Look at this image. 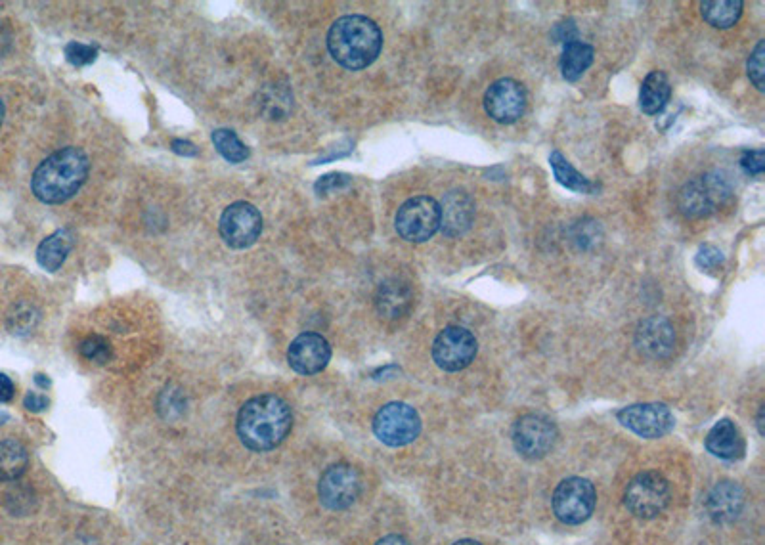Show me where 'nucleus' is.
Instances as JSON below:
<instances>
[{
	"label": "nucleus",
	"instance_id": "nucleus-44",
	"mask_svg": "<svg viewBox=\"0 0 765 545\" xmlns=\"http://www.w3.org/2000/svg\"><path fill=\"white\" fill-rule=\"evenodd\" d=\"M454 545H481L479 542H475V540H459V542H456Z\"/></svg>",
	"mask_w": 765,
	"mask_h": 545
},
{
	"label": "nucleus",
	"instance_id": "nucleus-16",
	"mask_svg": "<svg viewBox=\"0 0 765 545\" xmlns=\"http://www.w3.org/2000/svg\"><path fill=\"white\" fill-rule=\"evenodd\" d=\"M635 347L649 358H668L676 349L674 326L662 316L645 318L635 331Z\"/></svg>",
	"mask_w": 765,
	"mask_h": 545
},
{
	"label": "nucleus",
	"instance_id": "nucleus-18",
	"mask_svg": "<svg viewBox=\"0 0 765 545\" xmlns=\"http://www.w3.org/2000/svg\"><path fill=\"white\" fill-rule=\"evenodd\" d=\"M414 303V291L410 284L393 278L379 285L375 295V308L381 318L398 320L402 318Z\"/></svg>",
	"mask_w": 765,
	"mask_h": 545
},
{
	"label": "nucleus",
	"instance_id": "nucleus-37",
	"mask_svg": "<svg viewBox=\"0 0 765 545\" xmlns=\"http://www.w3.org/2000/svg\"><path fill=\"white\" fill-rule=\"evenodd\" d=\"M555 39L559 41V43H574L576 41V27H574V23L567 22V23H559L557 27H555Z\"/></svg>",
	"mask_w": 765,
	"mask_h": 545
},
{
	"label": "nucleus",
	"instance_id": "nucleus-39",
	"mask_svg": "<svg viewBox=\"0 0 765 545\" xmlns=\"http://www.w3.org/2000/svg\"><path fill=\"white\" fill-rule=\"evenodd\" d=\"M14 383L8 375L0 373V402H10L14 398Z\"/></svg>",
	"mask_w": 765,
	"mask_h": 545
},
{
	"label": "nucleus",
	"instance_id": "nucleus-14",
	"mask_svg": "<svg viewBox=\"0 0 765 545\" xmlns=\"http://www.w3.org/2000/svg\"><path fill=\"white\" fill-rule=\"evenodd\" d=\"M616 417L626 429H630L632 433L643 438H660V436L668 435L676 425L674 415L664 404H634V406L622 408Z\"/></svg>",
	"mask_w": 765,
	"mask_h": 545
},
{
	"label": "nucleus",
	"instance_id": "nucleus-13",
	"mask_svg": "<svg viewBox=\"0 0 765 545\" xmlns=\"http://www.w3.org/2000/svg\"><path fill=\"white\" fill-rule=\"evenodd\" d=\"M484 109L500 125L519 121L526 109L525 88L513 79H500L492 83L484 94Z\"/></svg>",
	"mask_w": 765,
	"mask_h": 545
},
{
	"label": "nucleus",
	"instance_id": "nucleus-3",
	"mask_svg": "<svg viewBox=\"0 0 765 545\" xmlns=\"http://www.w3.org/2000/svg\"><path fill=\"white\" fill-rule=\"evenodd\" d=\"M381 46V29L366 16H343L329 29V54L339 66L350 71L372 66L381 52Z\"/></svg>",
	"mask_w": 765,
	"mask_h": 545
},
{
	"label": "nucleus",
	"instance_id": "nucleus-12",
	"mask_svg": "<svg viewBox=\"0 0 765 545\" xmlns=\"http://www.w3.org/2000/svg\"><path fill=\"white\" fill-rule=\"evenodd\" d=\"M362 480L354 467L339 463L329 467L318 484L320 502L333 511H343L358 500Z\"/></svg>",
	"mask_w": 765,
	"mask_h": 545
},
{
	"label": "nucleus",
	"instance_id": "nucleus-46",
	"mask_svg": "<svg viewBox=\"0 0 765 545\" xmlns=\"http://www.w3.org/2000/svg\"><path fill=\"white\" fill-rule=\"evenodd\" d=\"M2 121H4V104L0 102V125H2Z\"/></svg>",
	"mask_w": 765,
	"mask_h": 545
},
{
	"label": "nucleus",
	"instance_id": "nucleus-4",
	"mask_svg": "<svg viewBox=\"0 0 765 545\" xmlns=\"http://www.w3.org/2000/svg\"><path fill=\"white\" fill-rule=\"evenodd\" d=\"M733 190L725 176L708 173L689 180L678 194L679 211L689 218L710 217L731 199Z\"/></svg>",
	"mask_w": 765,
	"mask_h": 545
},
{
	"label": "nucleus",
	"instance_id": "nucleus-24",
	"mask_svg": "<svg viewBox=\"0 0 765 545\" xmlns=\"http://www.w3.org/2000/svg\"><path fill=\"white\" fill-rule=\"evenodd\" d=\"M29 463L27 450L20 440L8 438L0 442V480L20 479Z\"/></svg>",
	"mask_w": 765,
	"mask_h": 545
},
{
	"label": "nucleus",
	"instance_id": "nucleus-10",
	"mask_svg": "<svg viewBox=\"0 0 765 545\" xmlns=\"http://www.w3.org/2000/svg\"><path fill=\"white\" fill-rule=\"evenodd\" d=\"M477 339L465 327L450 326L438 333L433 343V360L440 370H465L477 356Z\"/></svg>",
	"mask_w": 765,
	"mask_h": 545
},
{
	"label": "nucleus",
	"instance_id": "nucleus-25",
	"mask_svg": "<svg viewBox=\"0 0 765 545\" xmlns=\"http://www.w3.org/2000/svg\"><path fill=\"white\" fill-rule=\"evenodd\" d=\"M702 18L718 29H729L741 20L743 2L741 0H706L700 4Z\"/></svg>",
	"mask_w": 765,
	"mask_h": 545
},
{
	"label": "nucleus",
	"instance_id": "nucleus-34",
	"mask_svg": "<svg viewBox=\"0 0 765 545\" xmlns=\"http://www.w3.org/2000/svg\"><path fill=\"white\" fill-rule=\"evenodd\" d=\"M764 150H750V152H744L741 157V167L744 169V173L752 176L764 175L765 159Z\"/></svg>",
	"mask_w": 765,
	"mask_h": 545
},
{
	"label": "nucleus",
	"instance_id": "nucleus-42",
	"mask_svg": "<svg viewBox=\"0 0 765 545\" xmlns=\"http://www.w3.org/2000/svg\"><path fill=\"white\" fill-rule=\"evenodd\" d=\"M764 412L765 408L762 406V408H760V414H758V419H756V421H758V431H760V435H765Z\"/></svg>",
	"mask_w": 765,
	"mask_h": 545
},
{
	"label": "nucleus",
	"instance_id": "nucleus-17",
	"mask_svg": "<svg viewBox=\"0 0 765 545\" xmlns=\"http://www.w3.org/2000/svg\"><path fill=\"white\" fill-rule=\"evenodd\" d=\"M475 217V203L461 190H454L442 199L440 205V228L446 236L456 238L471 228Z\"/></svg>",
	"mask_w": 765,
	"mask_h": 545
},
{
	"label": "nucleus",
	"instance_id": "nucleus-32",
	"mask_svg": "<svg viewBox=\"0 0 765 545\" xmlns=\"http://www.w3.org/2000/svg\"><path fill=\"white\" fill-rule=\"evenodd\" d=\"M725 257H723L722 251L714 245H704L700 247L699 253H697V264L702 270H718L722 268Z\"/></svg>",
	"mask_w": 765,
	"mask_h": 545
},
{
	"label": "nucleus",
	"instance_id": "nucleus-5",
	"mask_svg": "<svg viewBox=\"0 0 765 545\" xmlns=\"http://www.w3.org/2000/svg\"><path fill=\"white\" fill-rule=\"evenodd\" d=\"M396 232L402 240L423 243L440 230V203L429 196L408 199L394 218Z\"/></svg>",
	"mask_w": 765,
	"mask_h": 545
},
{
	"label": "nucleus",
	"instance_id": "nucleus-36",
	"mask_svg": "<svg viewBox=\"0 0 765 545\" xmlns=\"http://www.w3.org/2000/svg\"><path fill=\"white\" fill-rule=\"evenodd\" d=\"M33 322H35V312L31 308H27V306H22L20 312L12 316V327L16 329L14 333H20L23 329L33 326Z\"/></svg>",
	"mask_w": 765,
	"mask_h": 545
},
{
	"label": "nucleus",
	"instance_id": "nucleus-41",
	"mask_svg": "<svg viewBox=\"0 0 765 545\" xmlns=\"http://www.w3.org/2000/svg\"><path fill=\"white\" fill-rule=\"evenodd\" d=\"M375 545H410L408 544V540H404L402 536H387V538H383L381 542H377Z\"/></svg>",
	"mask_w": 765,
	"mask_h": 545
},
{
	"label": "nucleus",
	"instance_id": "nucleus-43",
	"mask_svg": "<svg viewBox=\"0 0 765 545\" xmlns=\"http://www.w3.org/2000/svg\"><path fill=\"white\" fill-rule=\"evenodd\" d=\"M35 381H37V385H43L44 389H48V387H50V381H48V379H44V375H37V377H35Z\"/></svg>",
	"mask_w": 765,
	"mask_h": 545
},
{
	"label": "nucleus",
	"instance_id": "nucleus-27",
	"mask_svg": "<svg viewBox=\"0 0 765 545\" xmlns=\"http://www.w3.org/2000/svg\"><path fill=\"white\" fill-rule=\"evenodd\" d=\"M213 144L217 152L230 163H243L249 157V148L241 142L234 131L219 129L213 132Z\"/></svg>",
	"mask_w": 765,
	"mask_h": 545
},
{
	"label": "nucleus",
	"instance_id": "nucleus-11",
	"mask_svg": "<svg viewBox=\"0 0 765 545\" xmlns=\"http://www.w3.org/2000/svg\"><path fill=\"white\" fill-rule=\"evenodd\" d=\"M557 442V429L544 415L528 414L513 427V444L526 459H542Z\"/></svg>",
	"mask_w": 765,
	"mask_h": 545
},
{
	"label": "nucleus",
	"instance_id": "nucleus-7",
	"mask_svg": "<svg viewBox=\"0 0 765 545\" xmlns=\"http://www.w3.org/2000/svg\"><path fill=\"white\" fill-rule=\"evenodd\" d=\"M373 433L383 444L400 448L414 442L419 436L421 419L412 406L404 402H391L375 415Z\"/></svg>",
	"mask_w": 765,
	"mask_h": 545
},
{
	"label": "nucleus",
	"instance_id": "nucleus-26",
	"mask_svg": "<svg viewBox=\"0 0 765 545\" xmlns=\"http://www.w3.org/2000/svg\"><path fill=\"white\" fill-rule=\"evenodd\" d=\"M593 54L595 52L590 44L580 43V41L565 44V50L561 56L563 77L570 83L578 81L586 73V69L593 64Z\"/></svg>",
	"mask_w": 765,
	"mask_h": 545
},
{
	"label": "nucleus",
	"instance_id": "nucleus-31",
	"mask_svg": "<svg viewBox=\"0 0 765 545\" xmlns=\"http://www.w3.org/2000/svg\"><path fill=\"white\" fill-rule=\"evenodd\" d=\"M285 94H287V90H285V92L282 90L280 94H278L276 88L270 90V96H268V100L264 102V111H266V115H270L268 119H282V117L287 115L285 106H291V98H289V96L285 98Z\"/></svg>",
	"mask_w": 765,
	"mask_h": 545
},
{
	"label": "nucleus",
	"instance_id": "nucleus-21",
	"mask_svg": "<svg viewBox=\"0 0 765 545\" xmlns=\"http://www.w3.org/2000/svg\"><path fill=\"white\" fill-rule=\"evenodd\" d=\"M672 87L668 77L662 71H651L643 85H641V94H639V106L647 115H656L666 104L670 102Z\"/></svg>",
	"mask_w": 765,
	"mask_h": 545
},
{
	"label": "nucleus",
	"instance_id": "nucleus-1",
	"mask_svg": "<svg viewBox=\"0 0 765 545\" xmlns=\"http://www.w3.org/2000/svg\"><path fill=\"white\" fill-rule=\"evenodd\" d=\"M293 415L280 396L261 394L247 400L238 414V436L253 452H268L280 446L291 431Z\"/></svg>",
	"mask_w": 765,
	"mask_h": 545
},
{
	"label": "nucleus",
	"instance_id": "nucleus-23",
	"mask_svg": "<svg viewBox=\"0 0 765 545\" xmlns=\"http://www.w3.org/2000/svg\"><path fill=\"white\" fill-rule=\"evenodd\" d=\"M549 165L553 169V175L557 178V182L561 186H565L567 190H572L576 194H595L599 190V186L595 182H591L590 178H586L584 175H580L569 161L563 157V153L553 152L549 155Z\"/></svg>",
	"mask_w": 765,
	"mask_h": 545
},
{
	"label": "nucleus",
	"instance_id": "nucleus-15",
	"mask_svg": "<svg viewBox=\"0 0 765 545\" xmlns=\"http://www.w3.org/2000/svg\"><path fill=\"white\" fill-rule=\"evenodd\" d=\"M331 360V347L318 333H301L287 350V362L301 375H314L324 370Z\"/></svg>",
	"mask_w": 765,
	"mask_h": 545
},
{
	"label": "nucleus",
	"instance_id": "nucleus-20",
	"mask_svg": "<svg viewBox=\"0 0 765 545\" xmlns=\"http://www.w3.org/2000/svg\"><path fill=\"white\" fill-rule=\"evenodd\" d=\"M706 448L720 459H737L743 456V436L731 419L718 421L706 436Z\"/></svg>",
	"mask_w": 765,
	"mask_h": 545
},
{
	"label": "nucleus",
	"instance_id": "nucleus-9",
	"mask_svg": "<svg viewBox=\"0 0 765 545\" xmlns=\"http://www.w3.org/2000/svg\"><path fill=\"white\" fill-rule=\"evenodd\" d=\"M263 217L259 209L247 201H238L224 209L220 217V236L232 249H247L259 240Z\"/></svg>",
	"mask_w": 765,
	"mask_h": 545
},
{
	"label": "nucleus",
	"instance_id": "nucleus-6",
	"mask_svg": "<svg viewBox=\"0 0 765 545\" xmlns=\"http://www.w3.org/2000/svg\"><path fill=\"white\" fill-rule=\"evenodd\" d=\"M670 484L660 473L645 471L632 479L624 494L628 511L639 519H653L670 503Z\"/></svg>",
	"mask_w": 765,
	"mask_h": 545
},
{
	"label": "nucleus",
	"instance_id": "nucleus-8",
	"mask_svg": "<svg viewBox=\"0 0 765 545\" xmlns=\"http://www.w3.org/2000/svg\"><path fill=\"white\" fill-rule=\"evenodd\" d=\"M595 488L590 480L572 477L563 480L553 494V511L565 524H582L588 521L595 509Z\"/></svg>",
	"mask_w": 765,
	"mask_h": 545
},
{
	"label": "nucleus",
	"instance_id": "nucleus-29",
	"mask_svg": "<svg viewBox=\"0 0 765 545\" xmlns=\"http://www.w3.org/2000/svg\"><path fill=\"white\" fill-rule=\"evenodd\" d=\"M764 56L765 43L764 41H760V43L756 44L754 52L750 54V58H748V77H750V81L754 83V87L758 88L760 92H764L765 88Z\"/></svg>",
	"mask_w": 765,
	"mask_h": 545
},
{
	"label": "nucleus",
	"instance_id": "nucleus-19",
	"mask_svg": "<svg viewBox=\"0 0 765 545\" xmlns=\"http://www.w3.org/2000/svg\"><path fill=\"white\" fill-rule=\"evenodd\" d=\"M743 505V490L735 482H720L708 494L706 511L716 523H731L741 515Z\"/></svg>",
	"mask_w": 765,
	"mask_h": 545
},
{
	"label": "nucleus",
	"instance_id": "nucleus-35",
	"mask_svg": "<svg viewBox=\"0 0 765 545\" xmlns=\"http://www.w3.org/2000/svg\"><path fill=\"white\" fill-rule=\"evenodd\" d=\"M593 224H595V222H591L590 220V222H580V224L576 226V236H574V240L578 241L584 249L590 247L591 243L597 240V226L590 232V228Z\"/></svg>",
	"mask_w": 765,
	"mask_h": 545
},
{
	"label": "nucleus",
	"instance_id": "nucleus-38",
	"mask_svg": "<svg viewBox=\"0 0 765 545\" xmlns=\"http://www.w3.org/2000/svg\"><path fill=\"white\" fill-rule=\"evenodd\" d=\"M50 400L44 394L29 393L25 396V408L29 412H43L48 408Z\"/></svg>",
	"mask_w": 765,
	"mask_h": 545
},
{
	"label": "nucleus",
	"instance_id": "nucleus-30",
	"mask_svg": "<svg viewBox=\"0 0 765 545\" xmlns=\"http://www.w3.org/2000/svg\"><path fill=\"white\" fill-rule=\"evenodd\" d=\"M66 56L67 62L75 67L90 66L98 56V48L90 44L69 43L66 46Z\"/></svg>",
	"mask_w": 765,
	"mask_h": 545
},
{
	"label": "nucleus",
	"instance_id": "nucleus-2",
	"mask_svg": "<svg viewBox=\"0 0 765 545\" xmlns=\"http://www.w3.org/2000/svg\"><path fill=\"white\" fill-rule=\"evenodd\" d=\"M90 161L81 148H64L52 153L37 167L31 190L37 199L58 205L75 196L87 180Z\"/></svg>",
	"mask_w": 765,
	"mask_h": 545
},
{
	"label": "nucleus",
	"instance_id": "nucleus-28",
	"mask_svg": "<svg viewBox=\"0 0 765 545\" xmlns=\"http://www.w3.org/2000/svg\"><path fill=\"white\" fill-rule=\"evenodd\" d=\"M81 354L88 358L90 362L102 366V364H108L111 360V345L108 343V339L92 335V337H88V339L81 343Z\"/></svg>",
	"mask_w": 765,
	"mask_h": 545
},
{
	"label": "nucleus",
	"instance_id": "nucleus-33",
	"mask_svg": "<svg viewBox=\"0 0 765 545\" xmlns=\"http://www.w3.org/2000/svg\"><path fill=\"white\" fill-rule=\"evenodd\" d=\"M350 182H352V180H350V176L341 175V173H333V175L322 176V178L316 182L314 190H316V194H320V196H326V194H329V192L345 190L347 186H350Z\"/></svg>",
	"mask_w": 765,
	"mask_h": 545
},
{
	"label": "nucleus",
	"instance_id": "nucleus-45",
	"mask_svg": "<svg viewBox=\"0 0 765 545\" xmlns=\"http://www.w3.org/2000/svg\"><path fill=\"white\" fill-rule=\"evenodd\" d=\"M6 421H8V414L0 412V425H2V423H6Z\"/></svg>",
	"mask_w": 765,
	"mask_h": 545
},
{
	"label": "nucleus",
	"instance_id": "nucleus-40",
	"mask_svg": "<svg viewBox=\"0 0 765 545\" xmlns=\"http://www.w3.org/2000/svg\"><path fill=\"white\" fill-rule=\"evenodd\" d=\"M173 150L180 155H188V157L197 153L196 146L192 142H186V140H173Z\"/></svg>",
	"mask_w": 765,
	"mask_h": 545
},
{
	"label": "nucleus",
	"instance_id": "nucleus-22",
	"mask_svg": "<svg viewBox=\"0 0 765 545\" xmlns=\"http://www.w3.org/2000/svg\"><path fill=\"white\" fill-rule=\"evenodd\" d=\"M71 249H73V234L69 230H58L39 245L37 261L46 272H56L66 262Z\"/></svg>",
	"mask_w": 765,
	"mask_h": 545
}]
</instances>
